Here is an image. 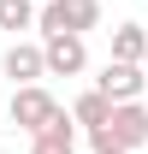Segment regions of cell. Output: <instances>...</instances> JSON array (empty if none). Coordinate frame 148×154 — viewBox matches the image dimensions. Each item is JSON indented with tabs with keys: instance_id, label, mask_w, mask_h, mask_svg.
Segmentation results:
<instances>
[{
	"instance_id": "obj_3",
	"label": "cell",
	"mask_w": 148,
	"mask_h": 154,
	"mask_svg": "<svg viewBox=\"0 0 148 154\" xmlns=\"http://www.w3.org/2000/svg\"><path fill=\"white\" fill-rule=\"evenodd\" d=\"M59 113H65V107H59V101L48 95L42 83H30V89H12V125H18L24 136H36V131H48V125H54Z\"/></svg>"
},
{
	"instance_id": "obj_7",
	"label": "cell",
	"mask_w": 148,
	"mask_h": 154,
	"mask_svg": "<svg viewBox=\"0 0 148 154\" xmlns=\"http://www.w3.org/2000/svg\"><path fill=\"white\" fill-rule=\"evenodd\" d=\"M30 154H77V125L59 113L48 131H36V136H30Z\"/></svg>"
},
{
	"instance_id": "obj_4",
	"label": "cell",
	"mask_w": 148,
	"mask_h": 154,
	"mask_svg": "<svg viewBox=\"0 0 148 154\" xmlns=\"http://www.w3.org/2000/svg\"><path fill=\"white\" fill-rule=\"evenodd\" d=\"M42 71H48V77H83V71H89L83 36H42Z\"/></svg>"
},
{
	"instance_id": "obj_8",
	"label": "cell",
	"mask_w": 148,
	"mask_h": 154,
	"mask_svg": "<svg viewBox=\"0 0 148 154\" xmlns=\"http://www.w3.org/2000/svg\"><path fill=\"white\" fill-rule=\"evenodd\" d=\"M148 54V30L142 24H113V59L119 65H142Z\"/></svg>"
},
{
	"instance_id": "obj_6",
	"label": "cell",
	"mask_w": 148,
	"mask_h": 154,
	"mask_svg": "<svg viewBox=\"0 0 148 154\" xmlns=\"http://www.w3.org/2000/svg\"><path fill=\"white\" fill-rule=\"evenodd\" d=\"M0 65H6V77H12V89H30V83L48 77V71H42V42H12Z\"/></svg>"
},
{
	"instance_id": "obj_2",
	"label": "cell",
	"mask_w": 148,
	"mask_h": 154,
	"mask_svg": "<svg viewBox=\"0 0 148 154\" xmlns=\"http://www.w3.org/2000/svg\"><path fill=\"white\" fill-rule=\"evenodd\" d=\"M95 24H101V0H42L36 6L42 36H89Z\"/></svg>"
},
{
	"instance_id": "obj_5",
	"label": "cell",
	"mask_w": 148,
	"mask_h": 154,
	"mask_svg": "<svg viewBox=\"0 0 148 154\" xmlns=\"http://www.w3.org/2000/svg\"><path fill=\"white\" fill-rule=\"evenodd\" d=\"M142 89H148L142 65H119V59H107V65H101V77H95V95L107 101V107H125V101H136Z\"/></svg>"
},
{
	"instance_id": "obj_10",
	"label": "cell",
	"mask_w": 148,
	"mask_h": 154,
	"mask_svg": "<svg viewBox=\"0 0 148 154\" xmlns=\"http://www.w3.org/2000/svg\"><path fill=\"white\" fill-rule=\"evenodd\" d=\"M0 30H36V0H0Z\"/></svg>"
},
{
	"instance_id": "obj_1",
	"label": "cell",
	"mask_w": 148,
	"mask_h": 154,
	"mask_svg": "<svg viewBox=\"0 0 148 154\" xmlns=\"http://www.w3.org/2000/svg\"><path fill=\"white\" fill-rule=\"evenodd\" d=\"M89 142H95V154H136V148L148 142V107H142V101L113 107L107 125H95V131H89Z\"/></svg>"
},
{
	"instance_id": "obj_12",
	"label": "cell",
	"mask_w": 148,
	"mask_h": 154,
	"mask_svg": "<svg viewBox=\"0 0 148 154\" xmlns=\"http://www.w3.org/2000/svg\"><path fill=\"white\" fill-rule=\"evenodd\" d=\"M142 30H148V24H142Z\"/></svg>"
},
{
	"instance_id": "obj_9",
	"label": "cell",
	"mask_w": 148,
	"mask_h": 154,
	"mask_svg": "<svg viewBox=\"0 0 148 154\" xmlns=\"http://www.w3.org/2000/svg\"><path fill=\"white\" fill-rule=\"evenodd\" d=\"M107 113H113L107 101L95 95V89H83V95L71 101V113H65V119H71V125H83V131H95V125H107Z\"/></svg>"
},
{
	"instance_id": "obj_11",
	"label": "cell",
	"mask_w": 148,
	"mask_h": 154,
	"mask_svg": "<svg viewBox=\"0 0 148 154\" xmlns=\"http://www.w3.org/2000/svg\"><path fill=\"white\" fill-rule=\"evenodd\" d=\"M142 77H148V54H142Z\"/></svg>"
}]
</instances>
